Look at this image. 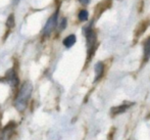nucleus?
I'll list each match as a JSON object with an SVG mask.
<instances>
[{"instance_id": "f257e3e1", "label": "nucleus", "mask_w": 150, "mask_h": 140, "mask_svg": "<svg viewBox=\"0 0 150 140\" xmlns=\"http://www.w3.org/2000/svg\"><path fill=\"white\" fill-rule=\"evenodd\" d=\"M32 91H33V86L30 82H26L21 88L20 92L18 94V97L16 99V107L18 111H24L26 109L27 101L31 97Z\"/></svg>"}, {"instance_id": "f03ea898", "label": "nucleus", "mask_w": 150, "mask_h": 140, "mask_svg": "<svg viewBox=\"0 0 150 140\" xmlns=\"http://www.w3.org/2000/svg\"><path fill=\"white\" fill-rule=\"evenodd\" d=\"M86 38H87V46H88V53L89 56L92 55L93 51L95 49V43H96V34L91 28L87 29L86 32Z\"/></svg>"}, {"instance_id": "7ed1b4c3", "label": "nucleus", "mask_w": 150, "mask_h": 140, "mask_svg": "<svg viewBox=\"0 0 150 140\" xmlns=\"http://www.w3.org/2000/svg\"><path fill=\"white\" fill-rule=\"evenodd\" d=\"M57 14L58 12L56 11L55 14H53L49 18H48L47 23H46L45 27H44V30H43V34L45 36L49 35V34L55 29L56 25H57Z\"/></svg>"}, {"instance_id": "20e7f679", "label": "nucleus", "mask_w": 150, "mask_h": 140, "mask_svg": "<svg viewBox=\"0 0 150 140\" xmlns=\"http://www.w3.org/2000/svg\"><path fill=\"white\" fill-rule=\"evenodd\" d=\"M6 79H7V82L11 85L12 87H16L18 83V76H16V72L13 70H9V71L6 73Z\"/></svg>"}, {"instance_id": "39448f33", "label": "nucleus", "mask_w": 150, "mask_h": 140, "mask_svg": "<svg viewBox=\"0 0 150 140\" xmlns=\"http://www.w3.org/2000/svg\"><path fill=\"white\" fill-rule=\"evenodd\" d=\"M95 82L98 81L101 77L103 76V72H104V65L101 61L97 63L95 65Z\"/></svg>"}, {"instance_id": "423d86ee", "label": "nucleus", "mask_w": 150, "mask_h": 140, "mask_svg": "<svg viewBox=\"0 0 150 140\" xmlns=\"http://www.w3.org/2000/svg\"><path fill=\"white\" fill-rule=\"evenodd\" d=\"M134 103H130V104H122L120 107H112L111 109V114L112 116H115V114H122V112H127V109H129V107H132Z\"/></svg>"}, {"instance_id": "0eeeda50", "label": "nucleus", "mask_w": 150, "mask_h": 140, "mask_svg": "<svg viewBox=\"0 0 150 140\" xmlns=\"http://www.w3.org/2000/svg\"><path fill=\"white\" fill-rule=\"evenodd\" d=\"M76 43V36L75 35H69L63 40V44L67 48H71L74 44Z\"/></svg>"}, {"instance_id": "6e6552de", "label": "nucleus", "mask_w": 150, "mask_h": 140, "mask_svg": "<svg viewBox=\"0 0 150 140\" xmlns=\"http://www.w3.org/2000/svg\"><path fill=\"white\" fill-rule=\"evenodd\" d=\"M150 58V38L144 43V60L147 61Z\"/></svg>"}, {"instance_id": "1a4fd4ad", "label": "nucleus", "mask_w": 150, "mask_h": 140, "mask_svg": "<svg viewBox=\"0 0 150 140\" xmlns=\"http://www.w3.org/2000/svg\"><path fill=\"white\" fill-rule=\"evenodd\" d=\"M79 20L81 21V22H85V21L88 20V11L87 10L83 9L79 12Z\"/></svg>"}, {"instance_id": "9d476101", "label": "nucleus", "mask_w": 150, "mask_h": 140, "mask_svg": "<svg viewBox=\"0 0 150 140\" xmlns=\"http://www.w3.org/2000/svg\"><path fill=\"white\" fill-rule=\"evenodd\" d=\"M7 27L8 28H13L14 27V16L10 14L7 18Z\"/></svg>"}, {"instance_id": "9b49d317", "label": "nucleus", "mask_w": 150, "mask_h": 140, "mask_svg": "<svg viewBox=\"0 0 150 140\" xmlns=\"http://www.w3.org/2000/svg\"><path fill=\"white\" fill-rule=\"evenodd\" d=\"M65 27H67V18H62V20H61L60 25H59V29L63 30Z\"/></svg>"}, {"instance_id": "f8f14e48", "label": "nucleus", "mask_w": 150, "mask_h": 140, "mask_svg": "<svg viewBox=\"0 0 150 140\" xmlns=\"http://www.w3.org/2000/svg\"><path fill=\"white\" fill-rule=\"evenodd\" d=\"M83 4H88L90 2V0H80Z\"/></svg>"}]
</instances>
